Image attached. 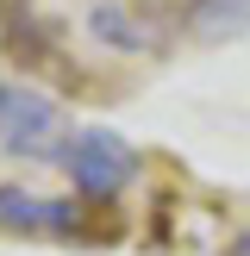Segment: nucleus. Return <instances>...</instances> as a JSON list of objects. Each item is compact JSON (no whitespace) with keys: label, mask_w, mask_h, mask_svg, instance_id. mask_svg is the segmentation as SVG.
Listing matches in <instances>:
<instances>
[{"label":"nucleus","mask_w":250,"mask_h":256,"mask_svg":"<svg viewBox=\"0 0 250 256\" xmlns=\"http://www.w3.org/2000/svg\"><path fill=\"white\" fill-rule=\"evenodd\" d=\"M225 256H250V232H244V238H238V244H232V250H225Z\"/></svg>","instance_id":"obj_6"},{"label":"nucleus","mask_w":250,"mask_h":256,"mask_svg":"<svg viewBox=\"0 0 250 256\" xmlns=\"http://www.w3.org/2000/svg\"><path fill=\"white\" fill-rule=\"evenodd\" d=\"M0 106H6V88H0Z\"/></svg>","instance_id":"obj_7"},{"label":"nucleus","mask_w":250,"mask_h":256,"mask_svg":"<svg viewBox=\"0 0 250 256\" xmlns=\"http://www.w3.org/2000/svg\"><path fill=\"white\" fill-rule=\"evenodd\" d=\"M62 169H69V182H75L82 200H119L125 182L138 175V156H132V144L119 132L88 125V132H75L62 144Z\"/></svg>","instance_id":"obj_1"},{"label":"nucleus","mask_w":250,"mask_h":256,"mask_svg":"<svg viewBox=\"0 0 250 256\" xmlns=\"http://www.w3.org/2000/svg\"><path fill=\"white\" fill-rule=\"evenodd\" d=\"M0 138H6L12 156H62L56 138H69V132H62V112L38 88H12L6 106H0Z\"/></svg>","instance_id":"obj_2"},{"label":"nucleus","mask_w":250,"mask_h":256,"mask_svg":"<svg viewBox=\"0 0 250 256\" xmlns=\"http://www.w3.org/2000/svg\"><path fill=\"white\" fill-rule=\"evenodd\" d=\"M75 225H82L75 200H38L25 188H0V232L32 238V232H75Z\"/></svg>","instance_id":"obj_3"},{"label":"nucleus","mask_w":250,"mask_h":256,"mask_svg":"<svg viewBox=\"0 0 250 256\" xmlns=\"http://www.w3.org/2000/svg\"><path fill=\"white\" fill-rule=\"evenodd\" d=\"M188 32L200 44H225V38L250 32V0H194L188 6Z\"/></svg>","instance_id":"obj_4"},{"label":"nucleus","mask_w":250,"mask_h":256,"mask_svg":"<svg viewBox=\"0 0 250 256\" xmlns=\"http://www.w3.org/2000/svg\"><path fill=\"white\" fill-rule=\"evenodd\" d=\"M88 32H94L106 50H150L144 19H138V12H125V6H94V12H88Z\"/></svg>","instance_id":"obj_5"}]
</instances>
